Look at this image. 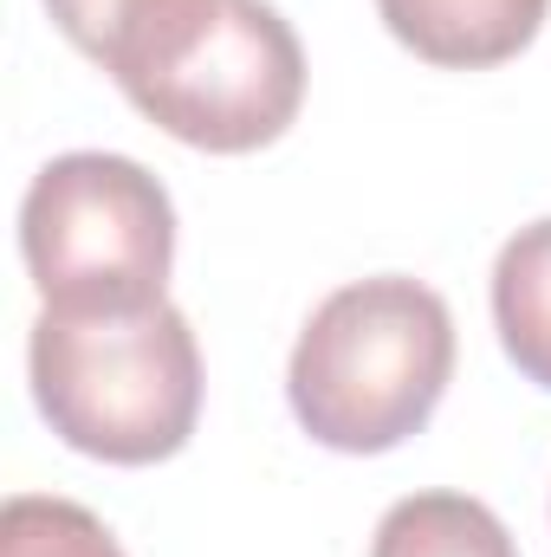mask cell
I'll return each mask as SVG.
<instances>
[{
  "label": "cell",
  "mask_w": 551,
  "mask_h": 557,
  "mask_svg": "<svg viewBox=\"0 0 551 557\" xmlns=\"http://www.w3.org/2000/svg\"><path fill=\"white\" fill-rule=\"evenodd\" d=\"M0 557H131L118 532L85 512L78 499L52 493H13L0 506Z\"/></svg>",
  "instance_id": "cell-9"
},
{
  "label": "cell",
  "mask_w": 551,
  "mask_h": 557,
  "mask_svg": "<svg viewBox=\"0 0 551 557\" xmlns=\"http://www.w3.org/2000/svg\"><path fill=\"white\" fill-rule=\"evenodd\" d=\"M26 376L46 428L105 467H156L182 454L201 421V344L169 298L143 311L39 305Z\"/></svg>",
  "instance_id": "cell-2"
},
{
  "label": "cell",
  "mask_w": 551,
  "mask_h": 557,
  "mask_svg": "<svg viewBox=\"0 0 551 557\" xmlns=\"http://www.w3.org/2000/svg\"><path fill=\"white\" fill-rule=\"evenodd\" d=\"M454 376V311L434 285L377 273L338 285L298 331L285 403L331 454H390L428 428Z\"/></svg>",
  "instance_id": "cell-1"
},
{
  "label": "cell",
  "mask_w": 551,
  "mask_h": 557,
  "mask_svg": "<svg viewBox=\"0 0 551 557\" xmlns=\"http://www.w3.org/2000/svg\"><path fill=\"white\" fill-rule=\"evenodd\" d=\"M377 13L415 59L441 72H487L539 39L551 0H377Z\"/></svg>",
  "instance_id": "cell-6"
},
{
  "label": "cell",
  "mask_w": 551,
  "mask_h": 557,
  "mask_svg": "<svg viewBox=\"0 0 551 557\" xmlns=\"http://www.w3.org/2000/svg\"><path fill=\"white\" fill-rule=\"evenodd\" d=\"M370 557H519V545L474 493H409L377 519Z\"/></svg>",
  "instance_id": "cell-8"
},
{
  "label": "cell",
  "mask_w": 551,
  "mask_h": 557,
  "mask_svg": "<svg viewBox=\"0 0 551 557\" xmlns=\"http://www.w3.org/2000/svg\"><path fill=\"white\" fill-rule=\"evenodd\" d=\"M493 331L519 376L551 389V214L519 227L493 260Z\"/></svg>",
  "instance_id": "cell-7"
},
{
  "label": "cell",
  "mask_w": 551,
  "mask_h": 557,
  "mask_svg": "<svg viewBox=\"0 0 551 557\" xmlns=\"http://www.w3.org/2000/svg\"><path fill=\"white\" fill-rule=\"evenodd\" d=\"M20 260L46 311H143L175 267V201L131 156L65 149L20 201Z\"/></svg>",
  "instance_id": "cell-3"
},
{
  "label": "cell",
  "mask_w": 551,
  "mask_h": 557,
  "mask_svg": "<svg viewBox=\"0 0 551 557\" xmlns=\"http://www.w3.org/2000/svg\"><path fill=\"white\" fill-rule=\"evenodd\" d=\"M46 13L131 98L143 78H156L169 59H182L201 39L221 0H46Z\"/></svg>",
  "instance_id": "cell-5"
},
{
  "label": "cell",
  "mask_w": 551,
  "mask_h": 557,
  "mask_svg": "<svg viewBox=\"0 0 551 557\" xmlns=\"http://www.w3.org/2000/svg\"><path fill=\"white\" fill-rule=\"evenodd\" d=\"M162 137L208 156H254L298 124L305 46L267 0H221L201 39L131 91Z\"/></svg>",
  "instance_id": "cell-4"
}]
</instances>
